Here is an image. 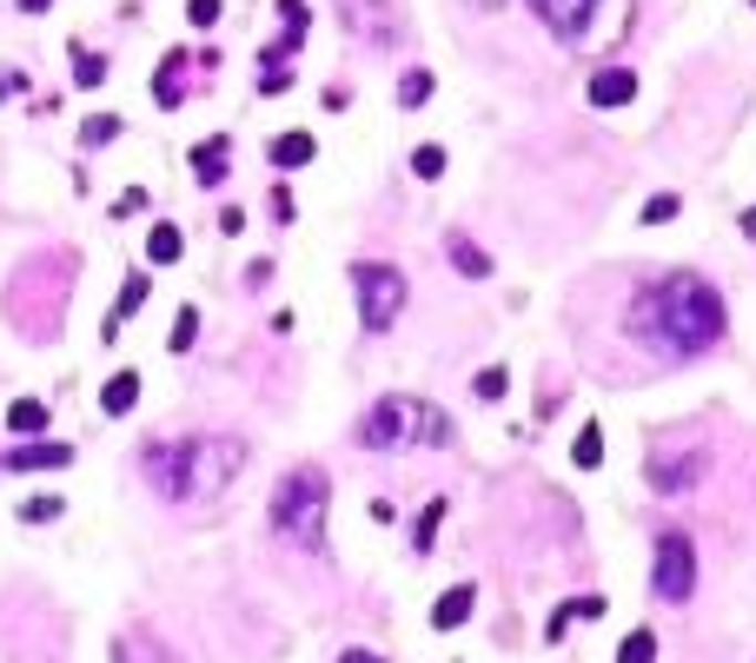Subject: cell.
<instances>
[{
  "label": "cell",
  "mask_w": 756,
  "mask_h": 663,
  "mask_svg": "<svg viewBox=\"0 0 756 663\" xmlns=\"http://www.w3.org/2000/svg\"><path fill=\"white\" fill-rule=\"evenodd\" d=\"M744 232H750V239H756V213H744Z\"/></svg>",
  "instance_id": "cell-39"
},
{
  "label": "cell",
  "mask_w": 756,
  "mask_h": 663,
  "mask_svg": "<svg viewBox=\"0 0 756 663\" xmlns=\"http://www.w3.org/2000/svg\"><path fill=\"white\" fill-rule=\"evenodd\" d=\"M531 7H538V20H545L551 33H565V40H571V33H584V20H591V7H598V0H531Z\"/></svg>",
  "instance_id": "cell-10"
},
{
  "label": "cell",
  "mask_w": 756,
  "mask_h": 663,
  "mask_svg": "<svg viewBox=\"0 0 756 663\" xmlns=\"http://www.w3.org/2000/svg\"><path fill=\"white\" fill-rule=\"evenodd\" d=\"M139 305H146V272H133V279L120 286V299H113V319L100 325V339H120V325H126V319H133Z\"/></svg>",
  "instance_id": "cell-16"
},
{
  "label": "cell",
  "mask_w": 756,
  "mask_h": 663,
  "mask_svg": "<svg viewBox=\"0 0 756 663\" xmlns=\"http://www.w3.org/2000/svg\"><path fill=\"white\" fill-rule=\"evenodd\" d=\"M20 86H27V73H13V66H7V73H0V100H7V93H20Z\"/></svg>",
  "instance_id": "cell-36"
},
{
  "label": "cell",
  "mask_w": 756,
  "mask_h": 663,
  "mask_svg": "<svg viewBox=\"0 0 756 663\" xmlns=\"http://www.w3.org/2000/svg\"><path fill=\"white\" fill-rule=\"evenodd\" d=\"M412 173L418 179H445V146H418L412 153Z\"/></svg>",
  "instance_id": "cell-29"
},
{
  "label": "cell",
  "mask_w": 756,
  "mask_h": 663,
  "mask_svg": "<svg viewBox=\"0 0 756 663\" xmlns=\"http://www.w3.org/2000/svg\"><path fill=\"white\" fill-rule=\"evenodd\" d=\"M139 206H146V193H139V186H133V193H120V199H113V219H133V213H139Z\"/></svg>",
  "instance_id": "cell-33"
},
{
  "label": "cell",
  "mask_w": 756,
  "mask_h": 663,
  "mask_svg": "<svg viewBox=\"0 0 756 663\" xmlns=\"http://www.w3.org/2000/svg\"><path fill=\"white\" fill-rule=\"evenodd\" d=\"M246 465V445L239 438H179V445H153L146 452V478L159 498H219Z\"/></svg>",
  "instance_id": "cell-2"
},
{
  "label": "cell",
  "mask_w": 756,
  "mask_h": 663,
  "mask_svg": "<svg viewBox=\"0 0 756 663\" xmlns=\"http://www.w3.org/2000/svg\"><path fill=\"white\" fill-rule=\"evenodd\" d=\"M631 100H638V73L631 66H598L591 73V106L611 113V106H631Z\"/></svg>",
  "instance_id": "cell-8"
},
{
  "label": "cell",
  "mask_w": 756,
  "mask_h": 663,
  "mask_svg": "<svg viewBox=\"0 0 756 663\" xmlns=\"http://www.w3.org/2000/svg\"><path fill=\"white\" fill-rule=\"evenodd\" d=\"M193 339H199V312H193V305H186V312H179V319H173V332H166V345H173V352H186V345H193Z\"/></svg>",
  "instance_id": "cell-30"
},
{
  "label": "cell",
  "mask_w": 756,
  "mask_h": 663,
  "mask_svg": "<svg viewBox=\"0 0 756 663\" xmlns=\"http://www.w3.org/2000/svg\"><path fill=\"white\" fill-rule=\"evenodd\" d=\"M186 159H193V179H199V186H219V179H226V166H232V139H226V133H213V139H199Z\"/></svg>",
  "instance_id": "cell-9"
},
{
  "label": "cell",
  "mask_w": 756,
  "mask_h": 663,
  "mask_svg": "<svg viewBox=\"0 0 756 663\" xmlns=\"http://www.w3.org/2000/svg\"><path fill=\"white\" fill-rule=\"evenodd\" d=\"M106 139H120V113H93L80 126V146H106Z\"/></svg>",
  "instance_id": "cell-26"
},
{
  "label": "cell",
  "mask_w": 756,
  "mask_h": 663,
  "mask_svg": "<svg viewBox=\"0 0 756 663\" xmlns=\"http://www.w3.org/2000/svg\"><path fill=\"white\" fill-rule=\"evenodd\" d=\"M133 405H139V372H113V379L100 385V412H106V418H126Z\"/></svg>",
  "instance_id": "cell-12"
},
{
  "label": "cell",
  "mask_w": 756,
  "mask_h": 663,
  "mask_svg": "<svg viewBox=\"0 0 756 663\" xmlns=\"http://www.w3.org/2000/svg\"><path fill=\"white\" fill-rule=\"evenodd\" d=\"M438 525H445V498H432V505L418 511V531H412V551H432V545H438Z\"/></svg>",
  "instance_id": "cell-23"
},
{
  "label": "cell",
  "mask_w": 756,
  "mask_h": 663,
  "mask_svg": "<svg viewBox=\"0 0 756 663\" xmlns=\"http://www.w3.org/2000/svg\"><path fill=\"white\" fill-rule=\"evenodd\" d=\"M100 80H106V53L73 46V86H100Z\"/></svg>",
  "instance_id": "cell-22"
},
{
  "label": "cell",
  "mask_w": 756,
  "mask_h": 663,
  "mask_svg": "<svg viewBox=\"0 0 756 663\" xmlns=\"http://www.w3.org/2000/svg\"><path fill=\"white\" fill-rule=\"evenodd\" d=\"M571 465H578V472H598V465H604V432H598V425H584V432L571 438Z\"/></svg>",
  "instance_id": "cell-21"
},
{
  "label": "cell",
  "mask_w": 756,
  "mask_h": 663,
  "mask_svg": "<svg viewBox=\"0 0 756 663\" xmlns=\"http://www.w3.org/2000/svg\"><path fill=\"white\" fill-rule=\"evenodd\" d=\"M352 292H359V319L372 332H392L398 312H405V272L385 266V259H359L352 266Z\"/></svg>",
  "instance_id": "cell-5"
},
{
  "label": "cell",
  "mask_w": 756,
  "mask_h": 663,
  "mask_svg": "<svg viewBox=\"0 0 756 663\" xmlns=\"http://www.w3.org/2000/svg\"><path fill=\"white\" fill-rule=\"evenodd\" d=\"M13 7H20V13H46L53 0H13Z\"/></svg>",
  "instance_id": "cell-38"
},
{
  "label": "cell",
  "mask_w": 756,
  "mask_h": 663,
  "mask_svg": "<svg viewBox=\"0 0 756 663\" xmlns=\"http://www.w3.org/2000/svg\"><path fill=\"white\" fill-rule=\"evenodd\" d=\"M425 100H432V73H425V66H412V73L398 80V106H425Z\"/></svg>",
  "instance_id": "cell-25"
},
{
  "label": "cell",
  "mask_w": 756,
  "mask_h": 663,
  "mask_svg": "<svg viewBox=\"0 0 756 663\" xmlns=\"http://www.w3.org/2000/svg\"><path fill=\"white\" fill-rule=\"evenodd\" d=\"M339 663H385L379 651H339Z\"/></svg>",
  "instance_id": "cell-37"
},
{
  "label": "cell",
  "mask_w": 756,
  "mask_h": 663,
  "mask_svg": "<svg viewBox=\"0 0 756 663\" xmlns=\"http://www.w3.org/2000/svg\"><path fill=\"white\" fill-rule=\"evenodd\" d=\"M292 86V73L286 66H272V73H259V93H286Z\"/></svg>",
  "instance_id": "cell-35"
},
{
  "label": "cell",
  "mask_w": 756,
  "mask_h": 663,
  "mask_svg": "<svg viewBox=\"0 0 756 663\" xmlns=\"http://www.w3.org/2000/svg\"><path fill=\"white\" fill-rule=\"evenodd\" d=\"M179 252H186V239H179V226H173V219H159V226L146 232V259H153V266H173Z\"/></svg>",
  "instance_id": "cell-20"
},
{
  "label": "cell",
  "mask_w": 756,
  "mask_h": 663,
  "mask_svg": "<svg viewBox=\"0 0 756 663\" xmlns=\"http://www.w3.org/2000/svg\"><path fill=\"white\" fill-rule=\"evenodd\" d=\"M60 511H66L60 498H27V505H20V525H53Z\"/></svg>",
  "instance_id": "cell-31"
},
{
  "label": "cell",
  "mask_w": 756,
  "mask_h": 663,
  "mask_svg": "<svg viewBox=\"0 0 756 663\" xmlns=\"http://www.w3.org/2000/svg\"><path fill=\"white\" fill-rule=\"evenodd\" d=\"M651 591H657L664 604H684V598L697 591V545H691L684 531H664V538H657V558H651Z\"/></svg>",
  "instance_id": "cell-6"
},
{
  "label": "cell",
  "mask_w": 756,
  "mask_h": 663,
  "mask_svg": "<svg viewBox=\"0 0 756 663\" xmlns=\"http://www.w3.org/2000/svg\"><path fill=\"white\" fill-rule=\"evenodd\" d=\"M618 663H657V631H631L624 651H618Z\"/></svg>",
  "instance_id": "cell-28"
},
{
  "label": "cell",
  "mask_w": 756,
  "mask_h": 663,
  "mask_svg": "<svg viewBox=\"0 0 756 663\" xmlns=\"http://www.w3.org/2000/svg\"><path fill=\"white\" fill-rule=\"evenodd\" d=\"M325 505H332V485L319 465H299L292 478H279L272 491V531L292 538L299 551H319L325 545Z\"/></svg>",
  "instance_id": "cell-4"
},
{
  "label": "cell",
  "mask_w": 756,
  "mask_h": 663,
  "mask_svg": "<svg viewBox=\"0 0 756 663\" xmlns=\"http://www.w3.org/2000/svg\"><path fill=\"white\" fill-rule=\"evenodd\" d=\"M339 13H345V27H352L365 46H392V40H398V20H392L385 0H339Z\"/></svg>",
  "instance_id": "cell-7"
},
{
  "label": "cell",
  "mask_w": 756,
  "mask_h": 663,
  "mask_svg": "<svg viewBox=\"0 0 756 663\" xmlns=\"http://www.w3.org/2000/svg\"><path fill=\"white\" fill-rule=\"evenodd\" d=\"M279 20H286L292 33H305V20H312V13H305V0H279Z\"/></svg>",
  "instance_id": "cell-32"
},
{
  "label": "cell",
  "mask_w": 756,
  "mask_h": 663,
  "mask_svg": "<svg viewBox=\"0 0 756 663\" xmlns=\"http://www.w3.org/2000/svg\"><path fill=\"white\" fill-rule=\"evenodd\" d=\"M7 465H13V472H60V465H73V452H66V445H40V438H27Z\"/></svg>",
  "instance_id": "cell-13"
},
{
  "label": "cell",
  "mask_w": 756,
  "mask_h": 663,
  "mask_svg": "<svg viewBox=\"0 0 756 663\" xmlns=\"http://www.w3.org/2000/svg\"><path fill=\"white\" fill-rule=\"evenodd\" d=\"M359 445L365 452H392V445H452V418L425 398H379L359 418Z\"/></svg>",
  "instance_id": "cell-3"
},
{
  "label": "cell",
  "mask_w": 756,
  "mask_h": 663,
  "mask_svg": "<svg viewBox=\"0 0 756 663\" xmlns=\"http://www.w3.org/2000/svg\"><path fill=\"white\" fill-rule=\"evenodd\" d=\"M186 13H193V27H213L219 20V0H186Z\"/></svg>",
  "instance_id": "cell-34"
},
{
  "label": "cell",
  "mask_w": 756,
  "mask_h": 663,
  "mask_svg": "<svg viewBox=\"0 0 756 663\" xmlns=\"http://www.w3.org/2000/svg\"><path fill=\"white\" fill-rule=\"evenodd\" d=\"M631 332L664 359H697L724 339V299L697 272H664L631 299Z\"/></svg>",
  "instance_id": "cell-1"
},
{
  "label": "cell",
  "mask_w": 756,
  "mask_h": 663,
  "mask_svg": "<svg viewBox=\"0 0 756 663\" xmlns=\"http://www.w3.org/2000/svg\"><path fill=\"white\" fill-rule=\"evenodd\" d=\"M697 465H704L697 452H684V458H657V465H651V485H657V491H691V485H697Z\"/></svg>",
  "instance_id": "cell-14"
},
{
  "label": "cell",
  "mask_w": 756,
  "mask_h": 663,
  "mask_svg": "<svg viewBox=\"0 0 756 663\" xmlns=\"http://www.w3.org/2000/svg\"><path fill=\"white\" fill-rule=\"evenodd\" d=\"M750 7H756V0H750Z\"/></svg>",
  "instance_id": "cell-40"
},
{
  "label": "cell",
  "mask_w": 756,
  "mask_h": 663,
  "mask_svg": "<svg viewBox=\"0 0 756 663\" xmlns=\"http://www.w3.org/2000/svg\"><path fill=\"white\" fill-rule=\"evenodd\" d=\"M677 213H684V199H677V193H651V199H644V213H638V219H644V226H671V219H677Z\"/></svg>",
  "instance_id": "cell-24"
},
{
  "label": "cell",
  "mask_w": 756,
  "mask_h": 663,
  "mask_svg": "<svg viewBox=\"0 0 756 663\" xmlns=\"http://www.w3.org/2000/svg\"><path fill=\"white\" fill-rule=\"evenodd\" d=\"M445 252H452V266H458L465 279H485V272H491V252H485L472 232H452V239H445Z\"/></svg>",
  "instance_id": "cell-15"
},
{
  "label": "cell",
  "mask_w": 756,
  "mask_h": 663,
  "mask_svg": "<svg viewBox=\"0 0 756 663\" xmlns=\"http://www.w3.org/2000/svg\"><path fill=\"white\" fill-rule=\"evenodd\" d=\"M312 153H319V139H312V133H279V139L266 146V159H272L279 173H299V166H312Z\"/></svg>",
  "instance_id": "cell-11"
},
{
  "label": "cell",
  "mask_w": 756,
  "mask_h": 663,
  "mask_svg": "<svg viewBox=\"0 0 756 663\" xmlns=\"http://www.w3.org/2000/svg\"><path fill=\"white\" fill-rule=\"evenodd\" d=\"M472 604H478V591H472V584H458V591H445V598L432 604V631H458V624L472 618Z\"/></svg>",
  "instance_id": "cell-17"
},
{
  "label": "cell",
  "mask_w": 756,
  "mask_h": 663,
  "mask_svg": "<svg viewBox=\"0 0 756 663\" xmlns=\"http://www.w3.org/2000/svg\"><path fill=\"white\" fill-rule=\"evenodd\" d=\"M472 392H478V398L491 405V398H505V392H511V372H505V365H485V372L472 379Z\"/></svg>",
  "instance_id": "cell-27"
},
{
  "label": "cell",
  "mask_w": 756,
  "mask_h": 663,
  "mask_svg": "<svg viewBox=\"0 0 756 663\" xmlns=\"http://www.w3.org/2000/svg\"><path fill=\"white\" fill-rule=\"evenodd\" d=\"M179 80H186V53H166L159 73H153V100L159 106H179Z\"/></svg>",
  "instance_id": "cell-19"
},
{
  "label": "cell",
  "mask_w": 756,
  "mask_h": 663,
  "mask_svg": "<svg viewBox=\"0 0 756 663\" xmlns=\"http://www.w3.org/2000/svg\"><path fill=\"white\" fill-rule=\"evenodd\" d=\"M7 432H13L20 445L40 438V432H46V405H40V398H13V405H7Z\"/></svg>",
  "instance_id": "cell-18"
}]
</instances>
